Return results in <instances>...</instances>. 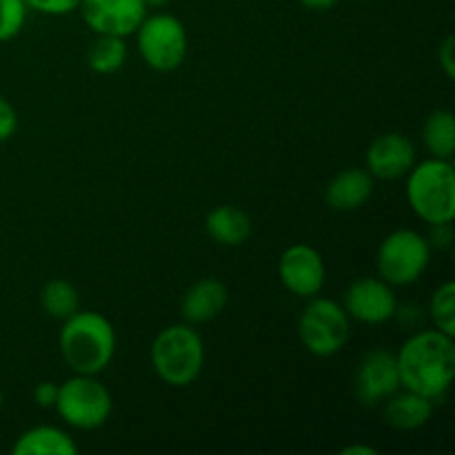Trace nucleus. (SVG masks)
I'll use <instances>...</instances> for the list:
<instances>
[{"mask_svg":"<svg viewBox=\"0 0 455 455\" xmlns=\"http://www.w3.org/2000/svg\"><path fill=\"white\" fill-rule=\"evenodd\" d=\"M395 364L403 389L435 403L447 394L455 376L453 338L438 329L413 333L395 354Z\"/></svg>","mask_w":455,"mask_h":455,"instance_id":"nucleus-1","label":"nucleus"},{"mask_svg":"<svg viewBox=\"0 0 455 455\" xmlns=\"http://www.w3.org/2000/svg\"><path fill=\"white\" fill-rule=\"evenodd\" d=\"M58 347L67 367L83 376H98L116 355L114 324L96 311H76L62 320Z\"/></svg>","mask_w":455,"mask_h":455,"instance_id":"nucleus-2","label":"nucleus"},{"mask_svg":"<svg viewBox=\"0 0 455 455\" xmlns=\"http://www.w3.org/2000/svg\"><path fill=\"white\" fill-rule=\"evenodd\" d=\"M151 367L173 389L194 385L204 367V342L194 324H172L151 342Z\"/></svg>","mask_w":455,"mask_h":455,"instance_id":"nucleus-3","label":"nucleus"},{"mask_svg":"<svg viewBox=\"0 0 455 455\" xmlns=\"http://www.w3.org/2000/svg\"><path fill=\"white\" fill-rule=\"evenodd\" d=\"M407 203L427 225L453 222L455 169L451 160L427 158L407 173Z\"/></svg>","mask_w":455,"mask_h":455,"instance_id":"nucleus-4","label":"nucleus"},{"mask_svg":"<svg viewBox=\"0 0 455 455\" xmlns=\"http://www.w3.org/2000/svg\"><path fill=\"white\" fill-rule=\"evenodd\" d=\"M298 336L311 355L331 358L349 342L351 318L340 302L314 296L298 318Z\"/></svg>","mask_w":455,"mask_h":455,"instance_id":"nucleus-5","label":"nucleus"},{"mask_svg":"<svg viewBox=\"0 0 455 455\" xmlns=\"http://www.w3.org/2000/svg\"><path fill=\"white\" fill-rule=\"evenodd\" d=\"M53 409L69 427L80 431L100 429L111 416L114 400L109 389L96 376L74 373L69 380L58 385Z\"/></svg>","mask_w":455,"mask_h":455,"instance_id":"nucleus-6","label":"nucleus"},{"mask_svg":"<svg viewBox=\"0 0 455 455\" xmlns=\"http://www.w3.org/2000/svg\"><path fill=\"white\" fill-rule=\"evenodd\" d=\"M431 260V244L420 231L395 229L380 243L376 269L391 287H409L418 283Z\"/></svg>","mask_w":455,"mask_h":455,"instance_id":"nucleus-7","label":"nucleus"},{"mask_svg":"<svg viewBox=\"0 0 455 455\" xmlns=\"http://www.w3.org/2000/svg\"><path fill=\"white\" fill-rule=\"evenodd\" d=\"M136 40L142 60L160 74L176 71L189 52V36L185 25L172 13L145 16L136 29Z\"/></svg>","mask_w":455,"mask_h":455,"instance_id":"nucleus-8","label":"nucleus"},{"mask_svg":"<svg viewBox=\"0 0 455 455\" xmlns=\"http://www.w3.org/2000/svg\"><path fill=\"white\" fill-rule=\"evenodd\" d=\"M342 307L351 320L363 324H385L398 314V298L394 287L378 278H358L347 287Z\"/></svg>","mask_w":455,"mask_h":455,"instance_id":"nucleus-9","label":"nucleus"},{"mask_svg":"<svg viewBox=\"0 0 455 455\" xmlns=\"http://www.w3.org/2000/svg\"><path fill=\"white\" fill-rule=\"evenodd\" d=\"M278 275L289 293L309 300L323 291L327 267H324L318 249L305 243H296L284 249L283 256H280Z\"/></svg>","mask_w":455,"mask_h":455,"instance_id":"nucleus-10","label":"nucleus"},{"mask_svg":"<svg viewBox=\"0 0 455 455\" xmlns=\"http://www.w3.org/2000/svg\"><path fill=\"white\" fill-rule=\"evenodd\" d=\"M78 12L96 36L127 38L145 20L147 4L142 0H80Z\"/></svg>","mask_w":455,"mask_h":455,"instance_id":"nucleus-11","label":"nucleus"},{"mask_svg":"<svg viewBox=\"0 0 455 455\" xmlns=\"http://www.w3.org/2000/svg\"><path fill=\"white\" fill-rule=\"evenodd\" d=\"M355 398L364 407H376L385 403L391 394L400 389V373L395 354L387 349H373L360 358L355 369Z\"/></svg>","mask_w":455,"mask_h":455,"instance_id":"nucleus-12","label":"nucleus"},{"mask_svg":"<svg viewBox=\"0 0 455 455\" xmlns=\"http://www.w3.org/2000/svg\"><path fill=\"white\" fill-rule=\"evenodd\" d=\"M416 164V145L403 133H382L367 149V172L378 180H398Z\"/></svg>","mask_w":455,"mask_h":455,"instance_id":"nucleus-13","label":"nucleus"},{"mask_svg":"<svg viewBox=\"0 0 455 455\" xmlns=\"http://www.w3.org/2000/svg\"><path fill=\"white\" fill-rule=\"evenodd\" d=\"M229 302V291L218 278H203L191 284L182 296L180 314L187 324H204L222 314Z\"/></svg>","mask_w":455,"mask_h":455,"instance_id":"nucleus-14","label":"nucleus"},{"mask_svg":"<svg viewBox=\"0 0 455 455\" xmlns=\"http://www.w3.org/2000/svg\"><path fill=\"white\" fill-rule=\"evenodd\" d=\"M373 180L376 178L367 169H345L329 180L324 189V203L333 212H355L371 198Z\"/></svg>","mask_w":455,"mask_h":455,"instance_id":"nucleus-15","label":"nucleus"},{"mask_svg":"<svg viewBox=\"0 0 455 455\" xmlns=\"http://www.w3.org/2000/svg\"><path fill=\"white\" fill-rule=\"evenodd\" d=\"M382 416H385L387 425L398 431L422 429L434 416V400L400 387L395 394L385 400Z\"/></svg>","mask_w":455,"mask_h":455,"instance_id":"nucleus-16","label":"nucleus"},{"mask_svg":"<svg viewBox=\"0 0 455 455\" xmlns=\"http://www.w3.org/2000/svg\"><path fill=\"white\" fill-rule=\"evenodd\" d=\"M13 455H76L78 444L67 431L58 427L38 425L27 429L16 438L12 447Z\"/></svg>","mask_w":455,"mask_h":455,"instance_id":"nucleus-17","label":"nucleus"},{"mask_svg":"<svg viewBox=\"0 0 455 455\" xmlns=\"http://www.w3.org/2000/svg\"><path fill=\"white\" fill-rule=\"evenodd\" d=\"M204 229L213 243L222 244V247H238V244L247 243L251 235V220L243 209L222 204L207 213Z\"/></svg>","mask_w":455,"mask_h":455,"instance_id":"nucleus-18","label":"nucleus"},{"mask_svg":"<svg viewBox=\"0 0 455 455\" xmlns=\"http://www.w3.org/2000/svg\"><path fill=\"white\" fill-rule=\"evenodd\" d=\"M422 140L431 158L451 160L455 154V118L453 111L435 109L422 124Z\"/></svg>","mask_w":455,"mask_h":455,"instance_id":"nucleus-19","label":"nucleus"},{"mask_svg":"<svg viewBox=\"0 0 455 455\" xmlns=\"http://www.w3.org/2000/svg\"><path fill=\"white\" fill-rule=\"evenodd\" d=\"M40 307L56 320H67L80 309V293L69 280L53 278L40 289Z\"/></svg>","mask_w":455,"mask_h":455,"instance_id":"nucleus-20","label":"nucleus"},{"mask_svg":"<svg viewBox=\"0 0 455 455\" xmlns=\"http://www.w3.org/2000/svg\"><path fill=\"white\" fill-rule=\"evenodd\" d=\"M124 60H127V44H124V38H116V36H98L87 52L89 67L100 76L120 71Z\"/></svg>","mask_w":455,"mask_h":455,"instance_id":"nucleus-21","label":"nucleus"},{"mask_svg":"<svg viewBox=\"0 0 455 455\" xmlns=\"http://www.w3.org/2000/svg\"><path fill=\"white\" fill-rule=\"evenodd\" d=\"M429 315L435 329L455 338V283L447 280L434 291L429 300Z\"/></svg>","mask_w":455,"mask_h":455,"instance_id":"nucleus-22","label":"nucleus"},{"mask_svg":"<svg viewBox=\"0 0 455 455\" xmlns=\"http://www.w3.org/2000/svg\"><path fill=\"white\" fill-rule=\"evenodd\" d=\"M29 7L25 0H0V43L16 38L27 22Z\"/></svg>","mask_w":455,"mask_h":455,"instance_id":"nucleus-23","label":"nucleus"},{"mask_svg":"<svg viewBox=\"0 0 455 455\" xmlns=\"http://www.w3.org/2000/svg\"><path fill=\"white\" fill-rule=\"evenodd\" d=\"M31 12L47 13V16H65V13L78 12L80 0H25Z\"/></svg>","mask_w":455,"mask_h":455,"instance_id":"nucleus-24","label":"nucleus"},{"mask_svg":"<svg viewBox=\"0 0 455 455\" xmlns=\"http://www.w3.org/2000/svg\"><path fill=\"white\" fill-rule=\"evenodd\" d=\"M18 129V114L7 98L0 96V142L9 140Z\"/></svg>","mask_w":455,"mask_h":455,"instance_id":"nucleus-25","label":"nucleus"},{"mask_svg":"<svg viewBox=\"0 0 455 455\" xmlns=\"http://www.w3.org/2000/svg\"><path fill=\"white\" fill-rule=\"evenodd\" d=\"M438 65L449 80L455 78V38L447 36L438 47Z\"/></svg>","mask_w":455,"mask_h":455,"instance_id":"nucleus-26","label":"nucleus"},{"mask_svg":"<svg viewBox=\"0 0 455 455\" xmlns=\"http://www.w3.org/2000/svg\"><path fill=\"white\" fill-rule=\"evenodd\" d=\"M58 398V385L56 382H38L34 389V400L40 409H53Z\"/></svg>","mask_w":455,"mask_h":455,"instance_id":"nucleus-27","label":"nucleus"},{"mask_svg":"<svg viewBox=\"0 0 455 455\" xmlns=\"http://www.w3.org/2000/svg\"><path fill=\"white\" fill-rule=\"evenodd\" d=\"M453 243V225L443 222V225H431L429 244L435 249H449Z\"/></svg>","mask_w":455,"mask_h":455,"instance_id":"nucleus-28","label":"nucleus"},{"mask_svg":"<svg viewBox=\"0 0 455 455\" xmlns=\"http://www.w3.org/2000/svg\"><path fill=\"white\" fill-rule=\"evenodd\" d=\"M302 7L314 9V12H327V9H333L338 4V0H298Z\"/></svg>","mask_w":455,"mask_h":455,"instance_id":"nucleus-29","label":"nucleus"},{"mask_svg":"<svg viewBox=\"0 0 455 455\" xmlns=\"http://www.w3.org/2000/svg\"><path fill=\"white\" fill-rule=\"evenodd\" d=\"M340 455H378V449L369 447V444H349V447L340 449Z\"/></svg>","mask_w":455,"mask_h":455,"instance_id":"nucleus-30","label":"nucleus"},{"mask_svg":"<svg viewBox=\"0 0 455 455\" xmlns=\"http://www.w3.org/2000/svg\"><path fill=\"white\" fill-rule=\"evenodd\" d=\"M142 3L147 4V9H149V7H154V9H160V7H164V4H169V3H172V0H142Z\"/></svg>","mask_w":455,"mask_h":455,"instance_id":"nucleus-31","label":"nucleus"},{"mask_svg":"<svg viewBox=\"0 0 455 455\" xmlns=\"http://www.w3.org/2000/svg\"><path fill=\"white\" fill-rule=\"evenodd\" d=\"M0 404H3V391H0Z\"/></svg>","mask_w":455,"mask_h":455,"instance_id":"nucleus-32","label":"nucleus"}]
</instances>
